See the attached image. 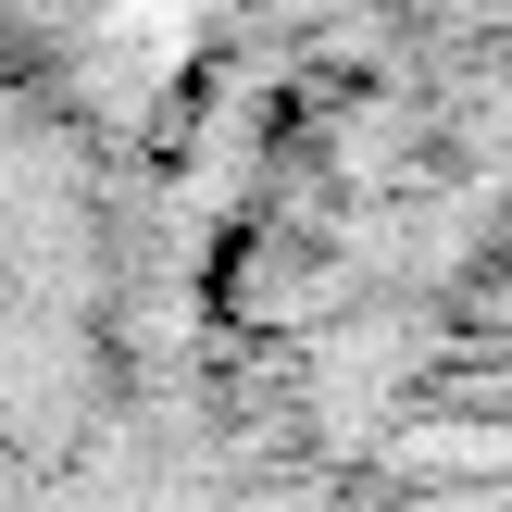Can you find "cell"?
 <instances>
[{
	"label": "cell",
	"instance_id": "obj_1",
	"mask_svg": "<svg viewBox=\"0 0 512 512\" xmlns=\"http://www.w3.org/2000/svg\"><path fill=\"white\" fill-rule=\"evenodd\" d=\"M88 138L63 63L0 0V488L88 475L138 388V263Z\"/></svg>",
	"mask_w": 512,
	"mask_h": 512
}]
</instances>
